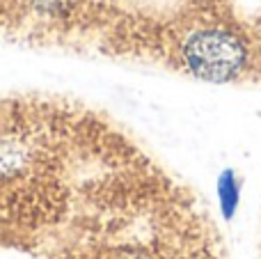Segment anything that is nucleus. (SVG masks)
I'll use <instances>...</instances> for the list:
<instances>
[{
	"instance_id": "f257e3e1",
	"label": "nucleus",
	"mask_w": 261,
	"mask_h": 259,
	"mask_svg": "<svg viewBox=\"0 0 261 259\" xmlns=\"http://www.w3.org/2000/svg\"><path fill=\"white\" fill-rule=\"evenodd\" d=\"M174 58L186 73L206 83L239 81L252 64V46L225 23L193 25L176 37Z\"/></svg>"
}]
</instances>
